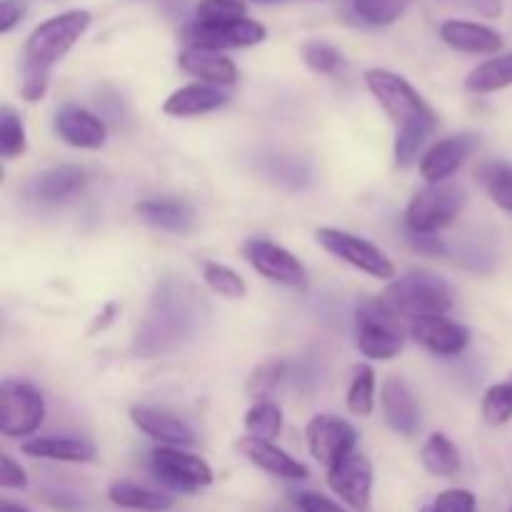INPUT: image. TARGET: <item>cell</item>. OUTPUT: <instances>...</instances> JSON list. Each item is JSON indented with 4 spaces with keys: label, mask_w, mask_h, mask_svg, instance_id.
I'll list each match as a JSON object with an SVG mask.
<instances>
[{
    "label": "cell",
    "mask_w": 512,
    "mask_h": 512,
    "mask_svg": "<svg viewBox=\"0 0 512 512\" xmlns=\"http://www.w3.org/2000/svg\"><path fill=\"white\" fill-rule=\"evenodd\" d=\"M203 320V300L178 280H163L150 298L143 323L133 340V353L143 358L170 353L198 330Z\"/></svg>",
    "instance_id": "cell-1"
},
{
    "label": "cell",
    "mask_w": 512,
    "mask_h": 512,
    "mask_svg": "<svg viewBox=\"0 0 512 512\" xmlns=\"http://www.w3.org/2000/svg\"><path fill=\"white\" fill-rule=\"evenodd\" d=\"M383 303L398 315L400 320L433 318V315H448L453 308V290L440 275L428 270H410L400 278L390 280L383 290Z\"/></svg>",
    "instance_id": "cell-2"
},
{
    "label": "cell",
    "mask_w": 512,
    "mask_h": 512,
    "mask_svg": "<svg viewBox=\"0 0 512 512\" xmlns=\"http://www.w3.org/2000/svg\"><path fill=\"white\" fill-rule=\"evenodd\" d=\"M355 348L370 360H393L405 348V330L400 318L383 298H363L353 320Z\"/></svg>",
    "instance_id": "cell-3"
},
{
    "label": "cell",
    "mask_w": 512,
    "mask_h": 512,
    "mask_svg": "<svg viewBox=\"0 0 512 512\" xmlns=\"http://www.w3.org/2000/svg\"><path fill=\"white\" fill-rule=\"evenodd\" d=\"M365 85L398 130L410 125H438L435 110L403 75L385 68H370L365 70Z\"/></svg>",
    "instance_id": "cell-4"
},
{
    "label": "cell",
    "mask_w": 512,
    "mask_h": 512,
    "mask_svg": "<svg viewBox=\"0 0 512 512\" xmlns=\"http://www.w3.org/2000/svg\"><path fill=\"white\" fill-rule=\"evenodd\" d=\"M90 25L88 10H68L40 23L25 40V63L53 68L73 50Z\"/></svg>",
    "instance_id": "cell-5"
},
{
    "label": "cell",
    "mask_w": 512,
    "mask_h": 512,
    "mask_svg": "<svg viewBox=\"0 0 512 512\" xmlns=\"http://www.w3.org/2000/svg\"><path fill=\"white\" fill-rule=\"evenodd\" d=\"M465 195L463 190L450 183L425 185L423 190L410 198L405 208V228L410 233H428L438 235L440 230L448 228L458 213L463 210Z\"/></svg>",
    "instance_id": "cell-6"
},
{
    "label": "cell",
    "mask_w": 512,
    "mask_h": 512,
    "mask_svg": "<svg viewBox=\"0 0 512 512\" xmlns=\"http://www.w3.org/2000/svg\"><path fill=\"white\" fill-rule=\"evenodd\" d=\"M315 240L328 250L333 258L343 260L350 268L360 270V273L370 275L378 280H393L395 278V263L370 240L360 238V235L348 233V230L338 228H318L315 230Z\"/></svg>",
    "instance_id": "cell-7"
},
{
    "label": "cell",
    "mask_w": 512,
    "mask_h": 512,
    "mask_svg": "<svg viewBox=\"0 0 512 512\" xmlns=\"http://www.w3.org/2000/svg\"><path fill=\"white\" fill-rule=\"evenodd\" d=\"M45 420V400L23 380H3L0 388V433L5 438H30Z\"/></svg>",
    "instance_id": "cell-8"
},
{
    "label": "cell",
    "mask_w": 512,
    "mask_h": 512,
    "mask_svg": "<svg viewBox=\"0 0 512 512\" xmlns=\"http://www.w3.org/2000/svg\"><path fill=\"white\" fill-rule=\"evenodd\" d=\"M150 468L158 483L175 493H198L213 483V468L200 455L173 445H158L150 453Z\"/></svg>",
    "instance_id": "cell-9"
},
{
    "label": "cell",
    "mask_w": 512,
    "mask_h": 512,
    "mask_svg": "<svg viewBox=\"0 0 512 512\" xmlns=\"http://www.w3.org/2000/svg\"><path fill=\"white\" fill-rule=\"evenodd\" d=\"M243 258L253 265L255 273L268 278L270 283L285 285L293 290L308 288V270L283 245L265 238H250L243 243Z\"/></svg>",
    "instance_id": "cell-10"
},
{
    "label": "cell",
    "mask_w": 512,
    "mask_h": 512,
    "mask_svg": "<svg viewBox=\"0 0 512 512\" xmlns=\"http://www.w3.org/2000/svg\"><path fill=\"white\" fill-rule=\"evenodd\" d=\"M305 443H308L310 455L330 470L340 460L348 458L350 453H355L358 430L345 418L320 413L315 418H310V423L305 425Z\"/></svg>",
    "instance_id": "cell-11"
},
{
    "label": "cell",
    "mask_w": 512,
    "mask_h": 512,
    "mask_svg": "<svg viewBox=\"0 0 512 512\" xmlns=\"http://www.w3.org/2000/svg\"><path fill=\"white\" fill-rule=\"evenodd\" d=\"M268 38V30L258 20H235V23H223V25H203V23H190L185 25L183 40L188 48H200V50H223L230 48H250V45H258Z\"/></svg>",
    "instance_id": "cell-12"
},
{
    "label": "cell",
    "mask_w": 512,
    "mask_h": 512,
    "mask_svg": "<svg viewBox=\"0 0 512 512\" xmlns=\"http://www.w3.org/2000/svg\"><path fill=\"white\" fill-rule=\"evenodd\" d=\"M328 488L355 512H368L373 500V463L368 455L350 453L328 470Z\"/></svg>",
    "instance_id": "cell-13"
},
{
    "label": "cell",
    "mask_w": 512,
    "mask_h": 512,
    "mask_svg": "<svg viewBox=\"0 0 512 512\" xmlns=\"http://www.w3.org/2000/svg\"><path fill=\"white\" fill-rule=\"evenodd\" d=\"M475 145H478V135L473 133H458L435 140L420 158V175H423L425 183H448L458 173L460 165L470 158Z\"/></svg>",
    "instance_id": "cell-14"
},
{
    "label": "cell",
    "mask_w": 512,
    "mask_h": 512,
    "mask_svg": "<svg viewBox=\"0 0 512 512\" xmlns=\"http://www.w3.org/2000/svg\"><path fill=\"white\" fill-rule=\"evenodd\" d=\"M408 333L415 343L423 345L428 353L438 355V358H458L470 345V330L445 315L410 320Z\"/></svg>",
    "instance_id": "cell-15"
},
{
    "label": "cell",
    "mask_w": 512,
    "mask_h": 512,
    "mask_svg": "<svg viewBox=\"0 0 512 512\" xmlns=\"http://www.w3.org/2000/svg\"><path fill=\"white\" fill-rule=\"evenodd\" d=\"M380 408H383V418L388 428L393 433L403 435V438H415L423 428L418 400H415L410 385L398 375L385 378L383 388H380Z\"/></svg>",
    "instance_id": "cell-16"
},
{
    "label": "cell",
    "mask_w": 512,
    "mask_h": 512,
    "mask_svg": "<svg viewBox=\"0 0 512 512\" xmlns=\"http://www.w3.org/2000/svg\"><path fill=\"white\" fill-rule=\"evenodd\" d=\"M53 128L63 143L80 150H100L108 140V125L100 115L80 105H63L55 113Z\"/></svg>",
    "instance_id": "cell-17"
},
{
    "label": "cell",
    "mask_w": 512,
    "mask_h": 512,
    "mask_svg": "<svg viewBox=\"0 0 512 512\" xmlns=\"http://www.w3.org/2000/svg\"><path fill=\"white\" fill-rule=\"evenodd\" d=\"M130 423L155 440L158 445H173V448H188L195 443V433L183 418L155 405H133L130 408Z\"/></svg>",
    "instance_id": "cell-18"
},
{
    "label": "cell",
    "mask_w": 512,
    "mask_h": 512,
    "mask_svg": "<svg viewBox=\"0 0 512 512\" xmlns=\"http://www.w3.org/2000/svg\"><path fill=\"white\" fill-rule=\"evenodd\" d=\"M238 450L245 455L248 463H253L255 468H260L263 473L273 475V478L290 480V483H300L310 475V470L305 468L300 460H295L293 455L285 453L283 448H278L270 440L253 438V435H245L238 440Z\"/></svg>",
    "instance_id": "cell-19"
},
{
    "label": "cell",
    "mask_w": 512,
    "mask_h": 512,
    "mask_svg": "<svg viewBox=\"0 0 512 512\" xmlns=\"http://www.w3.org/2000/svg\"><path fill=\"white\" fill-rule=\"evenodd\" d=\"M180 70L195 78L198 83L215 85V88H230L238 83L240 73L238 65L228 58V55L218 53V50H200V48H185L178 55Z\"/></svg>",
    "instance_id": "cell-20"
},
{
    "label": "cell",
    "mask_w": 512,
    "mask_h": 512,
    "mask_svg": "<svg viewBox=\"0 0 512 512\" xmlns=\"http://www.w3.org/2000/svg\"><path fill=\"white\" fill-rule=\"evenodd\" d=\"M88 173L80 165H55L33 180V198L40 205H63L83 193Z\"/></svg>",
    "instance_id": "cell-21"
},
{
    "label": "cell",
    "mask_w": 512,
    "mask_h": 512,
    "mask_svg": "<svg viewBox=\"0 0 512 512\" xmlns=\"http://www.w3.org/2000/svg\"><path fill=\"white\" fill-rule=\"evenodd\" d=\"M440 38L450 48L470 55H493L503 48V35L488 25L470 23V20H445L440 25Z\"/></svg>",
    "instance_id": "cell-22"
},
{
    "label": "cell",
    "mask_w": 512,
    "mask_h": 512,
    "mask_svg": "<svg viewBox=\"0 0 512 512\" xmlns=\"http://www.w3.org/2000/svg\"><path fill=\"white\" fill-rule=\"evenodd\" d=\"M225 103H228V95L223 93V88H215V85L205 83H190L173 90L165 98L163 113L170 115V118H193V115L213 113V110L223 108Z\"/></svg>",
    "instance_id": "cell-23"
},
{
    "label": "cell",
    "mask_w": 512,
    "mask_h": 512,
    "mask_svg": "<svg viewBox=\"0 0 512 512\" xmlns=\"http://www.w3.org/2000/svg\"><path fill=\"white\" fill-rule=\"evenodd\" d=\"M28 458L50 460V463H93L98 450L88 438H58V435H45V438H30L23 443Z\"/></svg>",
    "instance_id": "cell-24"
},
{
    "label": "cell",
    "mask_w": 512,
    "mask_h": 512,
    "mask_svg": "<svg viewBox=\"0 0 512 512\" xmlns=\"http://www.w3.org/2000/svg\"><path fill=\"white\" fill-rule=\"evenodd\" d=\"M135 213H138L143 223L175 235L188 233L195 220L190 203L180 198H145L135 203Z\"/></svg>",
    "instance_id": "cell-25"
},
{
    "label": "cell",
    "mask_w": 512,
    "mask_h": 512,
    "mask_svg": "<svg viewBox=\"0 0 512 512\" xmlns=\"http://www.w3.org/2000/svg\"><path fill=\"white\" fill-rule=\"evenodd\" d=\"M108 500L118 508L138 512H165L173 508V498L168 493L133 483V480H113L108 485Z\"/></svg>",
    "instance_id": "cell-26"
},
{
    "label": "cell",
    "mask_w": 512,
    "mask_h": 512,
    "mask_svg": "<svg viewBox=\"0 0 512 512\" xmlns=\"http://www.w3.org/2000/svg\"><path fill=\"white\" fill-rule=\"evenodd\" d=\"M420 463L435 478H455L463 468V455L448 435L433 433L420 450Z\"/></svg>",
    "instance_id": "cell-27"
},
{
    "label": "cell",
    "mask_w": 512,
    "mask_h": 512,
    "mask_svg": "<svg viewBox=\"0 0 512 512\" xmlns=\"http://www.w3.org/2000/svg\"><path fill=\"white\" fill-rule=\"evenodd\" d=\"M508 85H512V53L485 60L478 68L470 70L468 78H465V88L480 95L495 93V90H503Z\"/></svg>",
    "instance_id": "cell-28"
},
{
    "label": "cell",
    "mask_w": 512,
    "mask_h": 512,
    "mask_svg": "<svg viewBox=\"0 0 512 512\" xmlns=\"http://www.w3.org/2000/svg\"><path fill=\"white\" fill-rule=\"evenodd\" d=\"M478 183L495 205L512 213V163L510 160H485L478 168Z\"/></svg>",
    "instance_id": "cell-29"
},
{
    "label": "cell",
    "mask_w": 512,
    "mask_h": 512,
    "mask_svg": "<svg viewBox=\"0 0 512 512\" xmlns=\"http://www.w3.org/2000/svg\"><path fill=\"white\" fill-rule=\"evenodd\" d=\"M245 430L248 435L260 440H270L275 443V438H280V430H283V410L273 400H255L253 405L245 413Z\"/></svg>",
    "instance_id": "cell-30"
},
{
    "label": "cell",
    "mask_w": 512,
    "mask_h": 512,
    "mask_svg": "<svg viewBox=\"0 0 512 512\" xmlns=\"http://www.w3.org/2000/svg\"><path fill=\"white\" fill-rule=\"evenodd\" d=\"M345 405L358 418H368L375 410V370L368 363H358L353 370V380L348 385Z\"/></svg>",
    "instance_id": "cell-31"
},
{
    "label": "cell",
    "mask_w": 512,
    "mask_h": 512,
    "mask_svg": "<svg viewBox=\"0 0 512 512\" xmlns=\"http://www.w3.org/2000/svg\"><path fill=\"white\" fill-rule=\"evenodd\" d=\"M203 280L215 295L228 300H240L248 295V283L240 273H235L230 265L215 263V260H208L203 265Z\"/></svg>",
    "instance_id": "cell-32"
},
{
    "label": "cell",
    "mask_w": 512,
    "mask_h": 512,
    "mask_svg": "<svg viewBox=\"0 0 512 512\" xmlns=\"http://www.w3.org/2000/svg\"><path fill=\"white\" fill-rule=\"evenodd\" d=\"M28 150V133L25 123L10 105L0 108V155L5 160H15Z\"/></svg>",
    "instance_id": "cell-33"
},
{
    "label": "cell",
    "mask_w": 512,
    "mask_h": 512,
    "mask_svg": "<svg viewBox=\"0 0 512 512\" xmlns=\"http://www.w3.org/2000/svg\"><path fill=\"white\" fill-rule=\"evenodd\" d=\"M483 420L490 428H500L512 420V383H495L483 395Z\"/></svg>",
    "instance_id": "cell-34"
},
{
    "label": "cell",
    "mask_w": 512,
    "mask_h": 512,
    "mask_svg": "<svg viewBox=\"0 0 512 512\" xmlns=\"http://www.w3.org/2000/svg\"><path fill=\"white\" fill-rule=\"evenodd\" d=\"M435 125H410V128H400L395 133V145H393V153H395V163L400 168H408L418 160L420 150L425 148L428 138L433 135Z\"/></svg>",
    "instance_id": "cell-35"
},
{
    "label": "cell",
    "mask_w": 512,
    "mask_h": 512,
    "mask_svg": "<svg viewBox=\"0 0 512 512\" xmlns=\"http://www.w3.org/2000/svg\"><path fill=\"white\" fill-rule=\"evenodd\" d=\"M285 373H288L285 360H268V363L258 365L253 370V375L248 378V385H245V393L253 400H268L275 393V388L285 380Z\"/></svg>",
    "instance_id": "cell-36"
},
{
    "label": "cell",
    "mask_w": 512,
    "mask_h": 512,
    "mask_svg": "<svg viewBox=\"0 0 512 512\" xmlns=\"http://www.w3.org/2000/svg\"><path fill=\"white\" fill-rule=\"evenodd\" d=\"M243 0H200L195 5V23L223 25L248 18Z\"/></svg>",
    "instance_id": "cell-37"
},
{
    "label": "cell",
    "mask_w": 512,
    "mask_h": 512,
    "mask_svg": "<svg viewBox=\"0 0 512 512\" xmlns=\"http://www.w3.org/2000/svg\"><path fill=\"white\" fill-rule=\"evenodd\" d=\"M410 0H353L360 18L370 25H390L405 13Z\"/></svg>",
    "instance_id": "cell-38"
},
{
    "label": "cell",
    "mask_w": 512,
    "mask_h": 512,
    "mask_svg": "<svg viewBox=\"0 0 512 512\" xmlns=\"http://www.w3.org/2000/svg\"><path fill=\"white\" fill-rule=\"evenodd\" d=\"M303 60L310 70L320 75H330L343 65V55L338 48H333L330 43L323 40H310L303 45Z\"/></svg>",
    "instance_id": "cell-39"
},
{
    "label": "cell",
    "mask_w": 512,
    "mask_h": 512,
    "mask_svg": "<svg viewBox=\"0 0 512 512\" xmlns=\"http://www.w3.org/2000/svg\"><path fill=\"white\" fill-rule=\"evenodd\" d=\"M50 85V68H43V65L25 63L23 65V80H20V95L28 103H38V100L45 98Z\"/></svg>",
    "instance_id": "cell-40"
},
{
    "label": "cell",
    "mask_w": 512,
    "mask_h": 512,
    "mask_svg": "<svg viewBox=\"0 0 512 512\" xmlns=\"http://www.w3.org/2000/svg\"><path fill=\"white\" fill-rule=\"evenodd\" d=\"M430 508L433 512H478V498L465 488H450L435 495Z\"/></svg>",
    "instance_id": "cell-41"
},
{
    "label": "cell",
    "mask_w": 512,
    "mask_h": 512,
    "mask_svg": "<svg viewBox=\"0 0 512 512\" xmlns=\"http://www.w3.org/2000/svg\"><path fill=\"white\" fill-rule=\"evenodd\" d=\"M0 488L3 490H25L28 488V473L13 455H0Z\"/></svg>",
    "instance_id": "cell-42"
},
{
    "label": "cell",
    "mask_w": 512,
    "mask_h": 512,
    "mask_svg": "<svg viewBox=\"0 0 512 512\" xmlns=\"http://www.w3.org/2000/svg\"><path fill=\"white\" fill-rule=\"evenodd\" d=\"M295 505H298L300 512H348L340 508L335 500H330L328 495L323 493H298L295 495Z\"/></svg>",
    "instance_id": "cell-43"
},
{
    "label": "cell",
    "mask_w": 512,
    "mask_h": 512,
    "mask_svg": "<svg viewBox=\"0 0 512 512\" xmlns=\"http://www.w3.org/2000/svg\"><path fill=\"white\" fill-rule=\"evenodd\" d=\"M23 15V0H0V33H10V30L23 20Z\"/></svg>",
    "instance_id": "cell-44"
},
{
    "label": "cell",
    "mask_w": 512,
    "mask_h": 512,
    "mask_svg": "<svg viewBox=\"0 0 512 512\" xmlns=\"http://www.w3.org/2000/svg\"><path fill=\"white\" fill-rule=\"evenodd\" d=\"M408 243L413 245L415 250L428 255H440L445 253V243L438 238V235H428V233H410L408 230Z\"/></svg>",
    "instance_id": "cell-45"
},
{
    "label": "cell",
    "mask_w": 512,
    "mask_h": 512,
    "mask_svg": "<svg viewBox=\"0 0 512 512\" xmlns=\"http://www.w3.org/2000/svg\"><path fill=\"white\" fill-rule=\"evenodd\" d=\"M115 315H118V305H115V303H108V305H105V308H103V313H98V315H95V320H93V325H90L88 335L103 333V330L108 328V325H113Z\"/></svg>",
    "instance_id": "cell-46"
},
{
    "label": "cell",
    "mask_w": 512,
    "mask_h": 512,
    "mask_svg": "<svg viewBox=\"0 0 512 512\" xmlns=\"http://www.w3.org/2000/svg\"><path fill=\"white\" fill-rule=\"evenodd\" d=\"M43 500L45 503L53 505V508H60V510L78 508V498H73V495H68V493H58V490H48V493H43Z\"/></svg>",
    "instance_id": "cell-47"
},
{
    "label": "cell",
    "mask_w": 512,
    "mask_h": 512,
    "mask_svg": "<svg viewBox=\"0 0 512 512\" xmlns=\"http://www.w3.org/2000/svg\"><path fill=\"white\" fill-rule=\"evenodd\" d=\"M473 5V10L488 15V18H498L503 13V0H468Z\"/></svg>",
    "instance_id": "cell-48"
},
{
    "label": "cell",
    "mask_w": 512,
    "mask_h": 512,
    "mask_svg": "<svg viewBox=\"0 0 512 512\" xmlns=\"http://www.w3.org/2000/svg\"><path fill=\"white\" fill-rule=\"evenodd\" d=\"M0 512H30V510H25L23 505L10 503V500H3V503H0Z\"/></svg>",
    "instance_id": "cell-49"
},
{
    "label": "cell",
    "mask_w": 512,
    "mask_h": 512,
    "mask_svg": "<svg viewBox=\"0 0 512 512\" xmlns=\"http://www.w3.org/2000/svg\"><path fill=\"white\" fill-rule=\"evenodd\" d=\"M420 512H433V508H430V505H425V508H420Z\"/></svg>",
    "instance_id": "cell-50"
},
{
    "label": "cell",
    "mask_w": 512,
    "mask_h": 512,
    "mask_svg": "<svg viewBox=\"0 0 512 512\" xmlns=\"http://www.w3.org/2000/svg\"><path fill=\"white\" fill-rule=\"evenodd\" d=\"M160 3H178V0H160Z\"/></svg>",
    "instance_id": "cell-51"
},
{
    "label": "cell",
    "mask_w": 512,
    "mask_h": 512,
    "mask_svg": "<svg viewBox=\"0 0 512 512\" xmlns=\"http://www.w3.org/2000/svg\"><path fill=\"white\" fill-rule=\"evenodd\" d=\"M510 383H512V378H510Z\"/></svg>",
    "instance_id": "cell-52"
},
{
    "label": "cell",
    "mask_w": 512,
    "mask_h": 512,
    "mask_svg": "<svg viewBox=\"0 0 512 512\" xmlns=\"http://www.w3.org/2000/svg\"><path fill=\"white\" fill-rule=\"evenodd\" d=\"M510 512H512V508H510Z\"/></svg>",
    "instance_id": "cell-53"
}]
</instances>
